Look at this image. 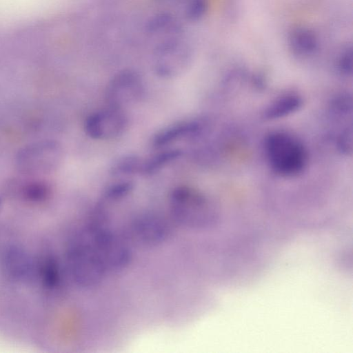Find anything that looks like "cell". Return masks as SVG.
<instances>
[{
  "mask_svg": "<svg viewBox=\"0 0 353 353\" xmlns=\"http://www.w3.org/2000/svg\"><path fill=\"white\" fill-rule=\"evenodd\" d=\"M264 149L270 167L278 175L296 176L306 166L307 151L290 134L281 131L270 133L265 139Z\"/></svg>",
  "mask_w": 353,
  "mask_h": 353,
  "instance_id": "cell-2",
  "label": "cell"
},
{
  "mask_svg": "<svg viewBox=\"0 0 353 353\" xmlns=\"http://www.w3.org/2000/svg\"><path fill=\"white\" fill-rule=\"evenodd\" d=\"M302 99L295 94H287L272 102L265 110L264 117L276 119L296 112L301 107Z\"/></svg>",
  "mask_w": 353,
  "mask_h": 353,
  "instance_id": "cell-16",
  "label": "cell"
},
{
  "mask_svg": "<svg viewBox=\"0 0 353 353\" xmlns=\"http://www.w3.org/2000/svg\"><path fill=\"white\" fill-rule=\"evenodd\" d=\"M67 255L70 274L78 285L90 288L101 282L107 270L88 230L74 237Z\"/></svg>",
  "mask_w": 353,
  "mask_h": 353,
  "instance_id": "cell-4",
  "label": "cell"
},
{
  "mask_svg": "<svg viewBox=\"0 0 353 353\" xmlns=\"http://www.w3.org/2000/svg\"><path fill=\"white\" fill-rule=\"evenodd\" d=\"M169 208L173 219L185 228L206 229L217 221V214L208 199L187 185L177 186L172 190Z\"/></svg>",
  "mask_w": 353,
  "mask_h": 353,
  "instance_id": "cell-1",
  "label": "cell"
},
{
  "mask_svg": "<svg viewBox=\"0 0 353 353\" xmlns=\"http://www.w3.org/2000/svg\"><path fill=\"white\" fill-rule=\"evenodd\" d=\"M339 70L343 74L348 75L352 71V48L347 46L339 54L337 62Z\"/></svg>",
  "mask_w": 353,
  "mask_h": 353,
  "instance_id": "cell-20",
  "label": "cell"
},
{
  "mask_svg": "<svg viewBox=\"0 0 353 353\" xmlns=\"http://www.w3.org/2000/svg\"><path fill=\"white\" fill-rule=\"evenodd\" d=\"M150 157L143 159L140 175L152 176L179 159L183 151L178 148H163Z\"/></svg>",
  "mask_w": 353,
  "mask_h": 353,
  "instance_id": "cell-13",
  "label": "cell"
},
{
  "mask_svg": "<svg viewBox=\"0 0 353 353\" xmlns=\"http://www.w3.org/2000/svg\"><path fill=\"white\" fill-rule=\"evenodd\" d=\"M62 151L54 141L33 145L21 152L18 163L23 169H54L60 163Z\"/></svg>",
  "mask_w": 353,
  "mask_h": 353,
  "instance_id": "cell-10",
  "label": "cell"
},
{
  "mask_svg": "<svg viewBox=\"0 0 353 353\" xmlns=\"http://www.w3.org/2000/svg\"><path fill=\"white\" fill-rule=\"evenodd\" d=\"M106 213L101 205L97 206L87 229L107 271L125 268L132 259L128 246L108 227Z\"/></svg>",
  "mask_w": 353,
  "mask_h": 353,
  "instance_id": "cell-3",
  "label": "cell"
},
{
  "mask_svg": "<svg viewBox=\"0 0 353 353\" xmlns=\"http://www.w3.org/2000/svg\"><path fill=\"white\" fill-rule=\"evenodd\" d=\"M146 32L154 42V46L168 41L183 37L181 21L168 12L157 14L151 17L146 26Z\"/></svg>",
  "mask_w": 353,
  "mask_h": 353,
  "instance_id": "cell-11",
  "label": "cell"
},
{
  "mask_svg": "<svg viewBox=\"0 0 353 353\" xmlns=\"http://www.w3.org/2000/svg\"><path fill=\"white\" fill-rule=\"evenodd\" d=\"M3 260L5 270L12 278L25 279L30 275L31 261L21 250L11 248L6 253Z\"/></svg>",
  "mask_w": 353,
  "mask_h": 353,
  "instance_id": "cell-14",
  "label": "cell"
},
{
  "mask_svg": "<svg viewBox=\"0 0 353 353\" xmlns=\"http://www.w3.org/2000/svg\"><path fill=\"white\" fill-rule=\"evenodd\" d=\"M208 8V0H188L184 9L185 16L190 21H198L206 15Z\"/></svg>",
  "mask_w": 353,
  "mask_h": 353,
  "instance_id": "cell-18",
  "label": "cell"
},
{
  "mask_svg": "<svg viewBox=\"0 0 353 353\" xmlns=\"http://www.w3.org/2000/svg\"><path fill=\"white\" fill-rule=\"evenodd\" d=\"M143 158L134 154H124L118 157L111 164L110 174L117 179H128L141 173Z\"/></svg>",
  "mask_w": 353,
  "mask_h": 353,
  "instance_id": "cell-15",
  "label": "cell"
},
{
  "mask_svg": "<svg viewBox=\"0 0 353 353\" xmlns=\"http://www.w3.org/2000/svg\"><path fill=\"white\" fill-rule=\"evenodd\" d=\"M145 92V83L137 71L125 69L109 81L105 92L108 106L125 110L140 102Z\"/></svg>",
  "mask_w": 353,
  "mask_h": 353,
  "instance_id": "cell-6",
  "label": "cell"
},
{
  "mask_svg": "<svg viewBox=\"0 0 353 353\" xmlns=\"http://www.w3.org/2000/svg\"><path fill=\"white\" fill-rule=\"evenodd\" d=\"M204 128L203 123L198 119L179 121L157 131L151 144L156 149H163L179 141H194L201 136Z\"/></svg>",
  "mask_w": 353,
  "mask_h": 353,
  "instance_id": "cell-8",
  "label": "cell"
},
{
  "mask_svg": "<svg viewBox=\"0 0 353 353\" xmlns=\"http://www.w3.org/2000/svg\"><path fill=\"white\" fill-rule=\"evenodd\" d=\"M132 232L135 239L142 244L154 246L165 241L169 236L170 227L160 215L145 212L133 220Z\"/></svg>",
  "mask_w": 353,
  "mask_h": 353,
  "instance_id": "cell-9",
  "label": "cell"
},
{
  "mask_svg": "<svg viewBox=\"0 0 353 353\" xmlns=\"http://www.w3.org/2000/svg\"><path fill=\"white\" fill-rule=\"evenodd\" d=\"M0 203H1V201H0Z\"/></svg>",
  "mask_w": 353,
  "mask_h": 353,
  "instance_id": "cell-21",
  "label": "cell"
},
{
  "mask_svg": "<svg viewBox=\"0 0 353 353\" xmlns=\"http://www.w3.org/2000/svg\"><path fill=\"white\" fill-rule=\"evenodd\" d=\"M134 183L130 179H119L108 185L103 192L104 199L110 201L121 200L133 190Z\"/></svg>",
  "mask_w": 353,
  "mask_h": 353,
  "instance_id": "cell-17",
  "label": "cell"
},
{
  "mask_svg": "<svg viewBox=\"0 0 353 353\" xmlns=\"http://www.w3.org/2000/svg\"><path fill=\"white\" fill-rule=\"evenodd\" d=\"M288 44L292 52L299 57H308L318 50L319 40L311 28L299 25L293 27L288 35Z\"/></svg>",
  "mask_w": 353,
  "mask_h": 353,
  "instance_id": "cell-12",
  "label": "cell"
},
{
  "mask_svg": "<svg viewBox=\"0 0 353 353\" xmlns=\"http://www.w3.org/2000/svg\"><path fill=\"white\" fill-rule=\"evenodd\" d=\"M192 53L184 38L154 46L152 68L160 78L170 79L182 74L190 65Z\"/></svg>",
  "mask_w": 353,
  "mask_h": 353,
  "instance_id": "cell-5",
  "label": "cell"
},
{
  "mask_svg": "<svg viewBox=\"0 0 353 353\" xmlns=\"http://www.w3.org/2000/svg\"><path fill=\"white\" fill-rule=\"evenodd\" d=\"M43 281L50 288L57 286L59 282V270L53 259H48L44 263L43 268Z\"/></svg>",
  "mask_w": 353,
  "mask_h": 353,
  "instance_id": "cell-19",
  "label": "cell"
},
{
  "mask_svg": "<svg viewBox=\"0 0 353 353\" xmlns=\"http://www.w3.org/2000/svg\"><path fill=\"white\" fill-rule=\"evenodd\" d=\"M128 125L125 110L108 106L89 114L84 122L85 134L94 140H111L122 135Z\"/></svg>",
  "mask_w": 353,
  "mask_h": 353,
  "instance_id": "cell-7",
  "label": "cell"
}]
</instances>
